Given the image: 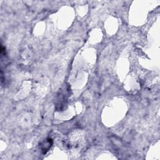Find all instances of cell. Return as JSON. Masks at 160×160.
Segmentation results:
<instances>
[{
	"label": "cell",
	"instance_id": "1",
	"mask_svg": "<svg viewBox=\"0 0 160 160\" xmlns=\"http://www.w3.org/2000/svg\"><path fill=\"white\" fill-rule=\"evenodd\" d=\"M70 89L67 85H64L59 89L56 97V109L57 111H62L64 109L65 106L69 96Z\"/></svg>",
	"mask_w": 160,
	"mask_h": 160
},
{
	"label": "cell",
	"instance_id": "2",
	"mask_svg": "<svg viewBox=\"0 0 160 160\" xmlns=\"http://www.w3.org/2000/svg\"><path fill=\"white\" fill-rule=\"evenodd\" d=\"M52 144H53V141L52 139L50 138H48L46 139L43 140L41 142H40L39 147L43 154H46L49 151V150L52 147Z\"/></svg>",
	"mask_w": 160,
	"mask_h": 160
}]
</instances>
